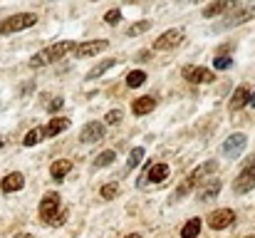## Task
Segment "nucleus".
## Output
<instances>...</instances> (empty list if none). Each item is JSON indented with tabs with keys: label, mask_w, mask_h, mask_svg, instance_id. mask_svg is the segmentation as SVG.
<instances>
[{
	"label": "nucleus",
	"mask_w": 255,
	"mask_h": 238,
	"mask_svg": "<svg viewBox=\"0 0 255 238\" xmlns=\"http://www.w3.org/2000/svg\"><path fill=\"white\" fill-rule=\"evenodd\" d=\"M72 50H75V42H72V40L55 42V45H50V47L40 50V52L30 60V65H32V67H45V65L55 62V60H62V57H65L67 52H72Z\"/></svg>",
	"instance_id": "obj_1"
},
{
	"label": "nucleus",
	"mask_w": 255,
	"mask_h": 238,
	"mask_svg": "<svg viewBox=\"0 0 255 238\" xmlns=\"http://www.w3.org/2000/svg\"><path fill=\"white\" fill-rule=\"evenodd\" d=\"M37 22V17L32 12H17L12 17H5L0 20V35H10V32H20V30H27Z\"/></svg>",
	"instance_id": "obj_2"
},
{
	"label": "nucleus",
	"mask_w": 255,
	"mask_h": 238,
	"mask_svg": "<svg viewBox=\"0 0 255 238\" xmlns=\"http://www.w3.org/2000/svg\"><path fill=\"white\" fill-rule=\"evenodd\" d=\"M60 214V194H45L40 201V219L42 224H52Z\"/></svg>",
	"instance_id": "obj_3"
},
{
	"label": "nucleus",
	"mask_w": 255,
	"mask_h": 238,
	"mask_svg": "<svg viewBox=\"0 0 255 238\" xmlns=\"http://www.w3.org/2000/svg\"><path fill=\"white\" fill-rule=\"evenodd\" d=\"M166 176H169V164H154V166L149 164V166L144 169V174L139 176V186L144 189L149 181H151V184H161Z\"/></svg>",
	"instance_id": "obj_4"
},
{
	"label": "nucleus",
	"mask_w": 255,
	"mask_h": 238,
	"mask_svg": "<svg viewBox=\"0 0 255 238\" xmlns=\"http://www.w3.org/2000/svg\"><path fill=\"white\" fill-rule=\"evenodd\" d=\"M253 189H255V161L248 164V166L238 174V179L233 181V191H236V194H251Z\"/></svg>",
	"instance_id": "obj_5"
},
{
	"label": "nucleus",
	"mask_w": 255,
	"mask_h": 238,
	"mask_svg": "<svg viewBox=\"0 0 255 238\" xmlns=\"http://www.w3.org/2000/svg\"><path fill=\"white\" fill-rule=\"evenodd\" d=\"M233 221H236V214H233L231 209H218V211H213V214L208 216V226H211L213 231H223V229L233 226Z\"/></svg>",
	"instance_id": "obj_6"
},
{
	"label": "nucleus",
	"mask_w": 255,
	"mask_h": 238,
	"mask_svg": "<svg viewBox=\"0 0 255 238\" xmlns=\"http://www.w3.org/2000/svg\"><path fill=\"white\" fill-rule=\"evenodd\" d=\"M216 169H218V164H216V161H203L201 166H196V169L188 174V179H186V186H188V189H193L196 184L206 181V176H211Z\"/></svg>",
	"instance_id": "obj_7"
},
{
	"label": "nucleus",
	"mask_w": 255,
	"mask_h": 238,
	"mask_svg": "<svg viewBox=\"0 0 255 238\" xmlns=\"http://www.w3.org/2000/svg\"><path fill=\"white\" fill-rule=\"evenodd\" d=\"M246 144H248V137L246 134H231L228 139H226V144H223V154L226 157H231V159H236V157H241V152L246 149Z\"/></svg>",
	"instance_id": "obj_8"
},
{
	"label": "nucleus",
	"mask_w": 255,
	"mask_h": 238,
	"mask_svg": "<svg viewBox=\"0 0 255 238\" xmlns=\"http://www.w3.org/2000/svg\"><path fill=\"white\" fill-rule=\"evenodd\" d=\"M102 139H104V124H99V122H89L80 132V142L82 144H97Z\"/></svg>",
	"instance_id": "obj_9"
},
{
	"label": "nucleus",
	"mask_w": 255,
	"mask_h": 238,
	"mask_svg": "<svg viewBox=\"0 0 255 238\" xmlns=\"http://www.w3.org/2000/svg\"><path fill=\"white\" fill-rule=\"evenodd\" d=\"M183 77L191 84H206V82H213L216 75L208 67H183Z\"/></svg>",
	"instance_id": "obj_10"
},
{
	"label": "nucleus",
	"mask_w": 255,
	"mask_h": 238,
	"mask_svg": "<svg viewBox=\"0 0 255 238\" xmlns=\"http://www.w3.org/2000/svg\"><path fill=\"white\" fill-rule=\"evenodd\" d=\"M181 40H183V32L181 30H166L156 42H154V50H173V47H178L181 45Z\"/></svg>",
	"instance_id": "obj_11"
},
{
	"label": "nucleus",
	"mask_w": 255,
	"mask_h": 238,
	"mask_svg": "<svg viewBox=\"0 0 255 238\" xmlns=\"http://www.w3.org/2000/svg\"><path fill=\"white\" fill-rule=\"evenodd\" d=\"M109 47V42L107 40H92V42H82L80 47H77V57H94L97 52H102V50H107Z\"/></svg>",
	"instance_id": "obj_12"
},
{
	"label": "nucleus",
	"mask_w": 255,
	"mask_h": 238,
	"mask_svg": "<svg viewBox=\"0 0 255 238\" xmlns=\"http://www.w3.org/2000/svg\"><path fill=\"white\" fill-rule=\"evenodd\" d=\"M65 129H70V119H67V117H55V119H50L47 127L42 129V137H57V134H62Z\"/></svg>",
	"instance_id": "obj_13"
},
{
	"label": "nucleus",
	"mask_w": 255,
	"mask_h": 238,
	"mask_svg": "<svg viewBox=\"0 0 255 238\" xmlns=\"http://www.w3.org/2000/svg\"><path fill=\"white\" fill-rule=\"evenodd\" d=\"M25 186V176L20 174V171H12V174H7L5 179H2V184H0V189L5 191V194H12V191H20Z\"/></svg>",
	"instance_id": "obj_14"
},
{
	"label": "nucleus",
	"mask_w": 255,
	"mask_h": 238,
	"mask_svg": "<svg viewBox=\"0 0 255 238\" xmlns=\"http://www.w3.org/2000/svg\"><path fill=\"white\" fill-rule=\"evenodd\" d=\"M248 99H251V92H248V87H238L233 94H231V102H228V107L236 112V109H243L246 104H248Z\"/></svg>",
	"instance_id": "obj_15"
},
{
	"label": "nucleus",
	"mask_w": 255,
	"mask_h": 238,
	"mask_svg": "<svg viewBox=\"0 0 255 238\" xmlns=\"http://www.w3.org/2000/svg\"><path fill=\"white\" fill-rule=\"evenodd\" d=\"M154 107H156V99H154V97H139V99H134L131 112H134L136 117H144V114H149Z\"/></svg>",
	"instance_id": "obj_16"
},
{
	"label": "nucleus",
	"mask_w": 255,
	"mask_h": 238,
	"mask_svg": "<svg viewBox=\"0 0 255 238\" xmlns=\"http://www.w3.org/2000/svg\"><path fill=\"white\" fill-rule=\"evenodd\" d=\"M72 171V161L70 159H57L55 164H52V169H50V174H52V179L55 181H65V176Z\"/></svg>",
	"instance_id": "obj_17"
},
{
	"label": "nucleus",
	"mask_w": 255,
	"mask_h": 238,
	"mask_svg": "<svg viewBox=\"0 0 255 238\" xmlns=\"http://www.w3.org/2000/svg\"><path fill=\"white\" fill-rule=\"evenodd\" d=\"M255 15V7H243V10H238L233 17H228V22L223 25V27H233V25H243V22H248L251 17Z\"/></svg>",
	"instance_id": "obj_18"
},
{
	"label": "nucleus",
	"mask_w": 255,
	"mask_h": 238,
	"mask_svg": "<svg viewBox=\"0 0 255 238\" xmlns=\"http://www.w3.org/2000/svg\"><path fill=\"white\" fill-rule=\"evenodd\" d=\"M233 5L228 2V0H221V2H211V5H206L203 7V17H216V15H221V12H226V10H231Z\"/></svg>",
	"instance_id": "obj_19"
},
{
	"label": "nucleus",
	"mask_w": 255,
	"mask_h": 238,
	"mask_svg": "<svg viewBox=\"0 0 255 238\" xmlns=\"http://www.w3.org/2000/svg\"><path fill=\"white\" fill-rule=\"evenodd\" d=\"M218 191H221V181L218 179H213L211 184H206L201 191H198V199L201 201H208V199H216L218 196Z\"/></svg>",
	"instance_id": "obj_20"
},
{
	"label": "nucleus",
	"mask_w": 255,
	"mask_h": 238,
	"mask_svg": "<svg viewBox=\"0 0 255 238\" xmlns=\"http://www.w3.org/2000/svg\"><path fill=\"white\" fill-rule=\"evenodd\" d=\"M198 234H201V219H191L181 229V238H198Z\"/></svg>",
	"instance_id": "obj_21"
},
{
	"label": "nucleus",
	"mask_w": 255,
	"mask_h": 238,
	"mask_svg": "<svg viewBox=\"0 0 255 238\" xmlns=\"http://www.w3.org/2000/svg\"><path fill=\"white\" fill-rule=\"evenodd\" d=\"M114 65H117V60H104V62H99L97 67H92V70L87 72V79H97L99 75H104L109 67H114Z\"/></svg>",
	"instance_id": "obj_22"
},
{
	"label": "nucleus",
	"mask_w": 255,
	"mask_h": 238,
	"mask_svg": "<svg viewBox=\"0 0 255 238\" xmlns=\"http://www.w3.org/2000/svg\"><path fill=\"white\" fill-rule=\"evenodd\" d=\"M114 159H117V152H114V149H107V152H102L99 157L94 159V169L109 166V164H114Z\"/></svg>",
	"instance_id": "obj_23"
},
{
	"label": "nucleus",
	"mask_w": 255,
	"mask_h": 238,
	"mask_svg": "<svg viewBox=\"0 0 255 238\" xmlns=\"http://www.w3.org/2000/svg\"><path fill=\"white\" fill-rule=\"evenodd\" d=\"M146 82V72L144 70H134L127 75V87H141Z\"/></svg>",
	"instance_id": "obj_24"
},
{
	"label": "nucleus",
	"mask_w": 255,
	"mask_h": 238,
	"mask_svg": "<svg viewBox=\"0 0 255 238\" xmlns=\"http://www.w3.org/2000/svg\"><path fill=\"white\" fill-rule=\"evenodd\" d=\"M141 159H144V147H134L129 159H127V169H136L141 164Z\"/></svg>",
	"instance_id": "obj_25"
},
{
	"label": "nucleus",
	"mask_w": 255,
	"mask_h": 238,
	"mask_svg": "<svg viewBox=\"0 0 255 238\" xmlns=\"http://www.w3.org/2000/svg\"><path fill=\"white\" fill-rule=\"evenodd\" d=\"M149 27H151V20H139V22H134V25L127 30V35H129V37H136V35L146 32Z\"/></svg>",
	"instance_id": "obj_26"
},
{
	"label": "nucleus",
	"mask_w": 255,
	"mask_h": 238,
	"mask_svg": "<svg viewBox=\"0 0 255 238\" xmlns=\"http://www.w3.org/2000/svg\"><path fill=\"white\" fill-rule=\"evenodd\" d=\"M37 142H42V129H40V127L30 129V132L25 134V139H22V144H25V147H35Z\"/></svg>",
	"instance_id": "obj_27"
},
{
	"label": "nucleus",
	"mask_w": 255,
	"mask_h": 238,
	"mask_svg": "<svg viewBox=\"0 0 255 238\" xmlns=\"http://www.w3.org/2000/svg\"><path fill=\"white\" fill-rule=\"evenodd\" d=\"M99 194H102V199H114L117 194H119V184H104L102 189H99Z\"/></svg>",
	"instance_id": "obj_28"
},
{
	"label": "nucleus",
	"mask_w": 255,
	"mask_h": 238,
	"mask_svg": "<svg viewBox=\"0 0 255 238\" xmlns=\"http://www.w3.org/2000/svg\"><path fill=\"white\" fill-rule=\"evenodd\" d=\"M119 20H122V10H117V7L104 15V22H107V25H119Z\"/></svg>",
	"instance_id": "obj_29"
},
{
	"label": "nucleus",
	"mask_w": 255,
	"mask_h": 238,
	"mask_svg": "<svg viewBox=\"0 0 255 238\" xmlns=\"http://www.w3.org/2000/svg\"><path fill=\"white\" fill-rule=\"evenodd\" d=\"M231 65H233V60L226 57V55H218V57L213 60V67H216V70H228Z\"/></svg>",
	"instance_id": "obj_30"
},
{
	"label": "nucleus",
	"mask_w": 255,
	"mask_h": 238,
	"mask_svg": "<svg viewBox=\"0 0 255 238\" xmlns=\"http://www.w3.org/2000/svg\"><path fill=\"white\" fill-rule=\"evenodd\" d=\"M107 124H119L122 122V109H112V112H107Z\"/></svg>",
	"instance_id": "obj_31"
},
{
	"label": "nucleus",
	"mask_w": 255,
	"mask_h": 238,
	"mask_svg": "<svg viewBox=\"0 0 255 238\" xmlns=\"http://www.w3.org/2000/svg\"><path fill=\"white\" fill-rule=\"evenodd\" d=\"M62 107H65V99H60V97H57L55 102H50V104H47V109H50V112H60Z\"/></svg>",
	"instance_id": "obj_32"
},
{
	"label": "nucleus",
	"mask_w": 255,
	"mask_h": 238,
	"mask_svg": "<svg viewBox=\"0 0 255 238\" xmlns=\"http://www.w3.org/2000/svg\"><path fill=\"white\" fill-rule=\"evenodd\" d=\"M65 221H67V211H60V214H57V219L52 221V226H62Z\"/></svg>",
	"instance_id": "obj_33"
},
{
	"label": "nucleus",
	"mask_w": 255,
	"mask_h": 238,
	"mask_svg": "<svg viewBox=\"0 0 255 238\" xmlns=\"http://www.w3.org/2000/svg\"><path fill=\"white\" fill-rule=\"evenodd\" d=\"M12 238H32V234H17V236H12Z\"/></svg>",
	"instance_id": "obj_34"
},
{
	"label": "nucleus",
	"mask_w": 255,
	"mask_h": 238,
	"mask_svg": "<svg viewBox=\"0 0 255 238\" xmlns=\"http://www.w3.org/2000/svg\"><path fill=\"white\" fill-rule=\"evenodd\" d=\"M248 104H251V107H255V92H253V94H251V99H248Z\"/></svg>",
	"instance_id": "obj_35"
},
{
	"label": "nucleus",
	"mask_w": 255,
	"mask_h": 238,
	"mask_svg": "<svg viewBox=\"0 0 255 238\" xmlns=\"http://www.w3.org/2000/svg\"><path fill=\"white\" fill-rule=\"evenodd\" d=\"M124 238H141L139 234H131V236H124Z\"/></svg>",
	"instance_id": "obj_36"
},
{
	"label": "nucleus",
	"mask_w": 255,
	"mask_h": 238,
	"mask_svg": "<svg viewBox=\"0 0 255 238\" xmlns=\"http://www.w3.org/2000/svg\"><path fill=\"white\" fill-rule=\"evenodd\" d=\"M2 144H5V142H2V137H0V149H2Z\"/></svg>",
	"instance_id": "obj_37"
},
{
	"label": "nucleus",
	"mask_w": 255,
	"mask_h": 238,
	"mask_svg": "<svg viewBox=\"0 0 255 238\" xmlns=\"http://www.w3.org/2000/svg\"><path fill=\"white\" fill-rule=\"evenodd\" d=\"M248 238H255V236H248Z\"/></svg>",
	"instance_id": "obj_38"
}]
</instances>
